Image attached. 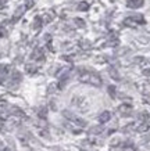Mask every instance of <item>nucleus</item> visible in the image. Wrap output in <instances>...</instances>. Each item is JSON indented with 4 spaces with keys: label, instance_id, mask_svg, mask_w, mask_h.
Instances as JSON below:
<instances>
[{
    "label": "nucleus",
    "instance_id": "f03ea898",
    "mask_svg": "<svg viewBox=\"0 0 150 151\" xmlns=\"http://www.w3.org/2000/svg\"><path fill=\"white\" fill-rule=\"evenodd\" d=\"M63 115H64V116H65L67 119H70L71 122H74V125H77V126H79V128H85V126H86V121H83L82 118L77 116V115L72 114L71 111L64 110V111H63Z\"/></svg>",
    "mask_w": 150,
    "mask_h": 151
},
{
    "label": "nucleus",
    "instance_id": "0eeeda50",
    "mask_svg": "<svg viewBox=\"0 0 150 151\" xmlns=\"http://www.w3.org/2000/svg\"><path fill=\"white\" fill-rule=\"evenodd\" d=\"M25 10H27V7H25V6H20L18 9L15 10V14H14V17H13V22H17V21L22 17Z\"/></svg>",
    "mask_w": 150,
    "mask_h": 151
},
{
    "label": "nucleus",
    "instance_id": "a211bd4d",
    "mask_svg": "<svg viewBox=\"0 0 150 151\" xmlns=\"http://www.w3.org/2000/svg\"><path fill=\"white\" fill-rule=\"evenodd\" d=\"M27 72H29V73L35 72V67H32V65H27Z\"/></svg>",
    "mask_w": 150,
    "mask_h": 151
},
{
    "label": "nucleus",
    "instance_id": "ddd939ff",
    "mask_svg": "<svg viewBox=\"0 0 150 151\" xmlns=\"http://www.w3.org/2000/svg\"><path fill=\"white\" fill-rule=\"evenodd\" d=\"M136 130H138V132H146V130H149V124L143 122V124H141L139 126H138Z\"/></svg>",
    "mask_w": 150,
    "mask_h": 151
},
{
    "label": "nucleus",
    "instance_id": "f8f14e48",
    "mask_svg": "<svg viewBox=\"0 0 150 151\" xmlns=\"http://www.w3.org/2000/svg\"><path fill=\"white\" fill-rule=\"evenodd\" d=\"M103 132V126H95V128H92L91 130H89V133L91 134H99V133Z\"/></svg>",
    "mask_w": 150,
    "mask_h": 151
},
{
    "label": "nucleus",
    "instance_id": "2eb2a0df",
    "mask_svg": "<svg viewBox=\"0 0 150 151\" xmlns=\"http://www.w3.org/2000/svg\"><path fill=\"white\" fill-rule=\"evenodd\" d=\"M107 89H109V94L114 99L115 97V86H109Z\"/></svg>",
    "mask_w": 150,
    "mask_h": 151
},
{
    "label": "nucleus",
    "instance_id": "6e6552de",
    "mask_svg": "<svg viewBox=\"0 0 150 151\" xmlns=\"http://www.w3.org/2000/svg\"><path fill=\"white\" fill-rule=\"evenodd\" d=\"M32 60H38V61H43V58H45V55H43V51L41 50V49H36V50L32 53Z\"/></svg>",
    "mask_w": 150,
    "mask_h": 151
},
{
    "label": "nucleus",
    "instance_id": "7ed1b4c3",
    "mask_svg": "<svg viewBox=\"0 0 150 151\" xmlns=\"http://www.w3.org/2000/svg\"><path fill=\"white\" fill-rule=\"evenodd\" d=\"M145 6V0H127V7L132 10H138Z\"/></svg>",
    "mask_w": 150,
    "mask_h": 151
},
{
    "label": "nucleus",
    "instance_id": "dca6fc26",
    "mask_svg": "<svg viewBox=\"0 0 150 151\" xmlns=\"http://www.w3.org/2000/svg\"><path fill=\"white\" fill-rule=\"evenodd\" d=\"M9 65H0V73H6L9 72Z\"/></svg>",
    "mask_w": 150,
    "mask_h": 151
},
{
    "label": "nucleus",
    "instance_id": "39448f33",
    "mask_svg": "<svg viewBox=\"0 0 150 151\" xmlns=\"http://www.w3.org/2000/svg\"><path fill=\"white\" fill-rule=\"evenodd\" d=\"M131 22V24H141V25H143V24L146 22L145 18H143V15H133V17H129V18L125 19V24Z\"/></svg>",
    "mask_w": 150,
    "mask_h": 151
},
{
    "label": "nucleus",
    "instance_id": "f257e3e1",
    "mask_svg": "<svg viewBox=\"0 0 150 151\" xmlns=\"http://www.w3.org/2000/svg\"><path fill=\"white\" fill-rule=\"evenodd\" d=\"M79 81L92 86H100L101 85V78L99 73L92 72V71H81L79 72Z\"/></svg>",
    "mask_w": 150,
    "mask_h": 151
},
{
    "label": "nucleus",
    "instance_id": "4468645a",
    "mask_svg": "<svg viewBox=\"0 0 150 151\" xmlns=\"http://www.w3.org/2000/svg\"><path fill=\"white\" fill-rule=\"evenodd\" d=\"M74 22L77 24V27H79V28L85 27V21H83L82 18H74Z\"/></svg>",
    "mask_w": 150,
    "mask_h": 151
},
{
    "label": "nucleus",
    "instance_id": "aec40b11",
    "mask_svg": "<svg viewBox=\"0 0 150 151\" xmlns=\"http://www.w3.org/2000/svg\"><path fill=\"white\" fill-rule=\"evenodd\" d=\"M6 4H7V0H0V7H3Z\"/></svg>",
    "mask_w": 150,
    "mask_h": 151
},
{
    "label": "nucleus",
    "instance_id": "f3484780",
    "mask_svg": "<svg viewBox=\"0 0 150 151\" xmlns=\"http://www.w3.org/2000/svg\"><path fill=\"white\" fill-rule=\"evenodd\" d=\"M124 151H135V147L132 146V144H127V146L124 147Z\"/></svg>",
    "mask_w": 150,
    "mask_h": 151
},
{
    "label": "nucleus",
    "instance_id": "20e7f679",
    "mask_svg": "<svg viewBox=\"0 0 150 151\" xmlns=\"http://www.w3.org/2000/svg\"><path fill=\"white\" fill-rule=\"evenodd\" d=\"M110 119H111V112L110 111H103V112H100V115L97 116V121H99L100 124H107Z\"/></svg>",
    "mask_w": 150,
    "mask_h": 151
},
{
    "label": "nucleus",
    "instance_id": "9b49d317",
    "mask_svg": "<svg viewBox=\"0 0 150 151\" xmlns=\"http://www.w3.org/2000/svg\"><path fill=\"white\" fill-rule=\"evenodd\" d=\"M41 27H42V18H41V17H35L32 28H33V29H39Z\"/></svg>",
    "mask_w": 150,
    "mask_h": 151
},
{
    "label": "nucleus",
    "instance_id": "6ab92c4d",
    "mask_svg": "<svg viewBox=\"0 0 150 151\" xmlns=\"http://www.w3.org/2000/svg\"><path fill=\"white\" fill-rule=\"evenodd\" d=\"M142 73H143L145 76H150V68H146V69H143V71H142Z\"/></svg>",
    "mask_w": 150,
    "mask_h": 151
},
{
    "label": "nucleus",
    "instance_id": "1a4fd4ad",
    "mask_svg": "<svg viewBox=\"0 0 150 151\" xmlns=\"http://www.w3.org/2000/svg\"><path fill=\"white\" fill-rule=\"evenodd\" d=\"M109 75L114 79V81H120V73H118V71H117L115 68H113V67H110V68H109Z\"/></svg>",
    "mask_w": 150,
    "mask_h": 151
},
{
    "label": "nucleus",
    "instance_id": "9d476101",
    "mask_svg": "<svg viewBox=\"0 0 150 151\" xmlns=\"http://www.w3.org/2000/svg\"><path fill=\"white\" fill-rule=\"evenodd\" d=\"M77 9L79 10V11H86V10H89V3H88V1H79L77 6Z\"/></svg>",
    "mask_w": 150,
    "mask_h": 151
},
{
    "label": "nucleus",
    "instance_id": "423d86ee",
    "mask_svg": "<svg viewBox=\"0 0 150 151\" xmlns=\"http://www.w3.org/2000/svg\"><path fill=\"white\" fill-rule=\"evenodd\" d=\"M131 111H132V107L129 104H121L118 107V112L122 116H129L131 115Z\"/></svg>",
    "mask_w": 150,
    "mask_h": 151
}]
</instances>
